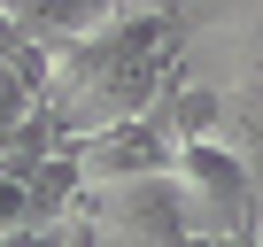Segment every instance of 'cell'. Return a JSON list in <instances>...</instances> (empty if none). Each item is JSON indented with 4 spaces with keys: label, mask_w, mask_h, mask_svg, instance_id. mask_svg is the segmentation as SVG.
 I'll return each mask as SVG.
<instances>
[{
    "label": "cell",
    "mask_w": 263,
    "mask_h": 247,
    "mask_svg": "<svg viewBox=\"0 0 263 247\" xmlns=\"http://www.w3.org/2000/svg\"><path fill=\"white\" fill-rule=\"evenodd\" d=\"M116 8H178V0H116Z\"/></svg>",
    "instance_id": "1"
}]
</instances>
